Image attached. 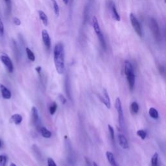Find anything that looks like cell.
Here are the masks:
<instances>
[{
  "mask_svg": "<svg viewBox=\"0 0 166 166\" xmlns=\"http://www.w3.org/2000/svg\"><path fill=\"white\" fill-rule=\"evenodd\" d=\"M40 132L41 133L42 136L45 138H50L51 137V132L47 130L46 127H40Z\"/></svg>",
  "mask_w": 166,
  "mask_h": 166,
  "instance_id": "e0dca14e",
  "label": "cell"
},
{
  "mask_svg": "<svg viewBox=\"0 0 166 166\" xmlns=\"http://www.w3.org/2000/svg\"><path fill=\"white\" fill-rule=\"evenodd\" d=\"M149 114L152 119H157L159 117L158 111H157V110L155 109V108H152V107L149 109Z\"/></svg>",
  "mask_w": 166,
  "mask_h": 166,
  "instance_id": "ac0fdd59",
  "label": "cell"
},
{
  "mask_svg": "<svg viewBox=\"0 0 166 166\" xmlns=\"http://www.w3.org/2000/svg\"><path fill=\"white\" fill-rule=\"evenodd\" d=\"M137 135L139 137H140L142 140H145L147 136V133L143 130H139V131H137Z\"/></svg>",
  "mask_w": 166,
  "mask_h": 166,
  "instance_id": "484cf974",
  "label": "cell"
},
{
  "mask_svg": "<svg viewBox=\"0 0 166 166\" xmlns=\"http://www.w3.org/2000/svg\"><path fill=\"white\" fill-rule=\"evenodd\" d=\"M101 101L103 103H104L107 109H110V106H111L110 99L109 96V93H108L106 90L105 88L103 89V99H102Z\"/></svg>",
  "mask_w": 166,
  "mask_h": 166,
  "instance_id": "7c38bea8",
  "label": "cell"
},
{
  "mask_svg": "<svg viewBox=\"0 0 166 166\" xmlns=\"http://www.w3.org/2000/svg\"><path fill=\"white\" fill-rule=\"evenodd\" d=\"M7 157L5 155H0V166H5Z\"/></svg>",
  "mask_w": 166,
  "mask_h": 166,
  "instance_id": "4316f807",
  "label": "cell"
},
{
  "mask_svg": "<svg viewBox=\"0 0 166 166\" xmlns=\"http://www.w3.org/2000/svg\"><path fill=\"white\" fill-rule=\"evenodd\" d=\"M10 166H16V165L15 164H14V163H11L10 164Z\"/></svg>",
  "mask_w": 166,
  "mask_h": 166,
  "instance_id": "e575fe53",
  "label": "cell"
},
{
  "mask_svg": "<svg viewBox=\"0 0 166 166\" xmlns=\"http://www.w3.org/2000/svg\"><path fill=\"white\" fill-rule=\"evenodd\" d=\"M118 140L120 146L122 147L123 149H129V143L127 138L123 134H119L118 135Z\"/></svg>",
  "mask_w": 166,
  "mask_h": 166,
  "instance_id": "8fae6325",
  "label": "cell"
},
{
  "mask_svg": "<svg viewBox=\"0 0 166 166\" xmlns=\"http://www.w3.org/2000/svg\"><path fill=\"white\" fill-rule=\"evenodd\" d=\"M149 26L155 40L157 42H160L161 40V34L159 29V26L158 23H157L156 20L155 18H150Z\"/></svg>",
  "mask_w": 166,
  "mask_h": 166,
  "instance_id": "5b68a950",
  "label": "cell"
},
{
  "mask_svg": "<svg viewBox=\"0 0 166 166\" xmlns=\"http://www.w3.org/2000/svg\"><path fill=\"white\" fill-rule=\"evenodd\" d=\"M130 20H131L133 29L136 31L137 34L139 36V37H142L143 34H142V29L141 25L140 24V22H139L138 20L137 19V18L133 14V13H131V14H130Z\"/></svg>",
  "mask_w": 166,
  "mask_h": 166,
  "instance_id": "8992f818",
  "label": "cell"
},
{
  "mask_svg": "<svg viewBox=\"0 0 166 166\" xmlns=\"http://www.w3.org/2000/svg\"><path fill=\"white\" fill-rule=\"evenodd\" d=\"M65 53L64 44L57 43L54 48V63L59 74H63L65 70Z\"/></svg>",
  "mask_w": 166,
  "mask_h": 166,
  "instance_id": "6da1fadb",
  "label": "cell"
},
{
  "mask_svg": "<svg viewBox=\"0 0 166 166\" xmlns=\"http://www.w3.org/2000/svg\"><path fill=\"white\" fill-rule=\"evenodd\" d=\"M0 91H1L2 97L5 99H9L11 97V92L3 84H0Z\"/></svg>",
  "mask_w": 166,
  "mask_h": 166,
  "instance_id": "30bf717a",
  "label": "cell"
},
{
  "mask_svg": "<svg viewBox=\"0 0 166 166\" xmlns=\"http://www.w3.org/2000/svg\"><path fill=\"white\" fill-rule=\"evenodd\" d=\"M92 25H93L94 31H95V33L97 34V37L99 39V42L101 45L102 47L104 49H106V44L105 42V39L104 38V36H103V34L102 33L100 26H99V23H98V20L96 16H93L92 18Z\"/></svg>",
  "mask_w": 166,
  "mask_h": 166,
  "instance_id": "3957f363",
  "label": "cell"
},
{
  "mask_svg": "<svg viewBox=\"0 0 166 166\" xmlns=\"http://www.w3.org/2000/svg\"><path fill=\"white\" fill-rule=\"evenodd\" d=\"M0 60L5 66L7 70L9 73H12L14 70V66L11 59L6 55H2L0 56Z\"/></svg>",
  "mask_w": 166,
  "mask_h": 166,
  "instance_id": "52a82bcc",
  "label": "cell"
},
{
  "mask_svg": "<svg viewBox=\"0 0 166 166\" xmlns=\"http://www.w3.org/2000/svg\"><path fill=\"white\" fill-rule=\"evenodd\" d=\"M93 166H98L96 162H93Z\"/></svg>",
  "mask_w": 166,
  "mask_h": 166,
  "instance_id": "d590c367",
  "label": "cell"
},
{
  "mask_svg": "<svg viewBox=\"0 0 166 166\" xmlns=\"http://www.w3.org/2000/svg\"><path fill=\"white\" fill-rule=\"evenodd\" d=\"M35 70H36V71H37L38 74H40V73H41V71H42V67L41 66H37V68H35Z\"/></svg>",
  "mask_w": 166,
  "mask_h": 166,
  "instance_id": "1f68e13d",
  "label": "cell"
},
{
  "mask_svg": "<svg viewBox=\"0 0 166 166\" xmlns=\"http://www.w3.org/2000/svg\"><path fill=\"white\" fill-rule=\"evenodd\" d=\"M47 165L48 166H57L55 161H54L53 159H52L51 158H49L47 159Z\"/></svg>",
  "mask_w": 166,
  "mask_h": 166,
  "instance_id": "83f0119b",
  "label": "cell"
},
{
  "mask_svg": "<svg viewBox=\"0 0 166 166\" xmlns=\"http://www.w3.org/2000/svg\"><path fill=\"white\" fill-rule=\"evenodd\" d=\"M25 51H26V53H27V55H28V59L32 62L34 61L35 60V56H34V54L33 53V52L28 47H27L25 49Z\"/></svg>",
  "mask_w": 166,
  "mask_h": 166,
  "instance_id": "7402d4cb",
  "label": "cell"
},
{
  "mask_svg": "<svg viewBox=\"0 0 166 166\" xmlns=\"http://www.w3.org/2000/svg\"><path fill=\"white\" fill-rule=\"evenodd\" d=\"M22 119H23V118H22V116L21 115L18 114H16L11 116V122L12 123H15L16 125H19L21 123Z\"/></svg>",
  "mask_w": 166,
  "mask_h": 166,
  "instance_id": "5bb4252c",
  "label": "cell"
},
{
  "mask_svg": "<svg viewBox=\"0 0 166 166\" xmlns=\"http://www.w3.org/2000/svg\"><path fill=\"white\" fill-rule=\"evenodd\" d=\"M6 5V11L8 13V15H10L12 10V2L11 0H4Z\"/></svg>",
  "mask_w": 166,
  "mask_h": 166,
  "instance_id": "603a6c76",
  "label": "cell"
},
{
  "mask_svg": "<svg viewBox=\"0 0 166 166\" xmlns=\"http://www.w3.org/2000/svg\"><path fill=\"white\" fill-rule=\"evenodd\" d=\"M159 70H160L161 73H164L165 70H164V68L162 66H159Z\"/></svg>",
  "mask_w": 166,
  "mask_h": 166,
  "instance_id": "d6a6232c",
  "label": "cell"
},
{
  "mask_svg": "<svg viewBox=\"0 0 166 166\" xmlns=\"http://www.w3.org/2000/svg\"><path fill=\"white\" fill-rule=\"evenodd\" d=\"M57 109V104L56 103V102H53L51 103V105H50V107H49V112H50L51 115H53L55 114V113L56 112Z\"/></svg>",
  "mask_w": 166,
  "mask_h": 166,
  "instance_id": "cb8c5ba5",
  "label": "cell"
},
{
  "mask_svg": "<svg viewBox=\"0 0 166 166\" xmlns=\"http://www.w3.org/2000/svg\"><path fill=\"white\" fill-rule=\"evenodd\" d=\"M51 2L53 4V9H54V12H55V15L57 16H59L60 15V8H59V5H58L56 0H51Z\"/></svg>",
  "mask_w": 166,
  "mask_h": 166,
  "instance_id": "d6986e66",
  "label": "cell"
},
{
  "mask_svg": "<svg viewBox=\"0 0 166 166\" xmlns=\"http://www.w3.org/2000/svg\"><path fill=\"white\" fill-rule=\"evenodd\" d=\"M13 22H14V24L17 25L19 26L21 25V21L19 18H14V19H13Z\"/></svg>",
  "mask_w": 166,
  "mask_h": 166,
  "instance_id": "f546056e",
  "label": "cell"
},
{
  "mask_svg": "<svg viewBox=\"0 0 166 166\" xmlns=\"http://www.w3.org/2000/svg\"><path fill=\"white\" fill-rule=\"evenodd\" d=\"M111 10H112V14L113 18L117 21H119L121 20L120 16L118 14L117 9H116V7L115 5V4L112 3V5L111 6Z\"/></svg>",
  "mask_w": 166,
  "mask_h": 166,
  "instance_id": "2e32d148",
  "label": "cell"
},
{
  "mask_svg": "<svg viewBox=\"0 0 166 166\" xmlns=\"http://www.w3.org/2000/svg\"><path fill=\"white\" fill-rule=\"evenodd\" d=\"M4 33V26H3V22L0 18V35H3Z\"/></svg>",
  "mask_w": 166,
  "mask_h": 166,
  "instance_id": "f1b7e54d",
  "label": "cell"
},
{
  "mask_svg": "<svg viewBox=\"0 0 166 166\" xmlns=\"http://www.w3.org/2000/svg\"><path fill=\"white\" fill-rule=\"evenodd\" d=\"M63 2H64V3L65 4V5H68L69 3V0H63Z\"/></svg>",
  "mask_w": 166,
  "mask_h": 166,
  "instance_id": "836d02e7",
  "label": "cell"
},
{
  "mask_svg": "<svg viewBox=\"0 0 166 166\" xmlns=\"http://www.w3.org/2000/svg\"><path fill=\"white\" fill-rule=\"evenodd\" d=\"M131 113L132 114H136L138 112L139 105L136 102L134 101L132 103V104L131 105Z\"/></svg>",
  "mask_w": 166,
  "mask_h": 166,
  "instance_id": "ffe728a7",
  "label": "cell"
},
{
  "mask_svg": "<svg viewBox=\"0 0 166 166\" xmlns=\"http://www.w3.org/2000/svg\"><path fill=\"white\" fill-rule=\"evenodd\" d=\"M125 73L127 76L129 88L131 90H132L135 84V74L132 64L128 60L125 62Z\"/></svg>",
  "mask_w": 166,
  "mask_h": 166,
  "instance_id": "7a4b0ae2",
  "label": "cell"
},
{
  "mask_svg": "<svg viewBox=\"0 0 166 166\" xmlns=\"http://www.w3.org/2000/svg\"><path fill=\"white\" fill-rule=\"evenodd\" d=\"M31 112H32V120L33 124L37 127H39L40 125V120L37 108L35 106H33L32 108V109H31Z\"/></svg>",
  "mask_w": 166,
  "mask_h": 166,
  "instance_id": "9c48e42d",
  "label": "cell"
},
{
  "mask_svg": "<svg viewBox=\"0 0 166 166\" xmlns=\"http://www.w3.org/2000/svg\"><path fill=\"white\" fill-rule=\"evenodd\" d=\"M38 16L40 19L42 20V23L45 26H47L48 25V18L44 11H38Z\"/></svg>",
  "mask_w": 166,
  "mask_h": 166,
  "instance_id": "9a60e30c",
  "label": "cell"
},
{
  "mask_svg": "<svg viewBox=\"0 0 166 166\" xmlns=\"http://www.w3.org/2000/svg\"><path fill=\"white\" fill-rule=\"evenodd\" d=\"M42 37L43 42L45 45V46H46L47 50H49L51 48V38L46 30L44 29L42 31Z\"/></svg>",
  "mask_w": 166,
  "mask_h": 166,
  "instance_id": "ba28073f",
  "label": "cell"
},
{
  "mask_svg": "<svg viewBox=\"0 0 166 166\" xmlns=\"http://www.w3.org/2000/svg\"><path fill=\"white\" fill-rule=\"evenodd\" d=\"M158 154L155 152L151 158V166H158Z\"/></svg>",
  "mask_w": 166,
  "mask_h": 166,
  "instance_id": "44dd1931",
  "label": "cell"
},
{
  "mask_svg": "<svg viewBox=\"0 0 166 166\" xmlns=\"http://www.w3.org/2000/svg\"><path fill=\"white\" fill-rule=\"evenodd\" d=\"M108 129H109V131L110 133V135L111 137V140L112 141V142L114 143L115 142V136H114V130L113 129V127L111 126L110 125H108Z\"/></svg>",
  "mask_w": 166,
  "mask_h": 166,
  "instance_id": "d4e9b609",
  "label": "cell"
},
{
  "mask_svg": "<svg viewBox=\"0 0 166 166\" xmlns=\"http://www.w3.org/2000/svg\"><path fill=\"white\" fill-rule=\"evenodd\" d=\"M59 99H60V102L62 103V104H65V103H66V98L63 96L61 95V94H60V95H59Z\"/></svg>",
  "mask_w": 166,
  "mask_h": 166,
  "instance_id": "4dcf8cb0",
  "label": "cell"
},
{
  "mask_svg": "<svg viewBox=\"0 0 166 166\" xmlns=\"http://www.w3.org/2000/svg\"><path fill=\"white\" fill-rule=\"evenodd\" d=\"M115 108L118 112V122L119 125L121 128V129H123L124 128V116H123V112L122 109V102L119 97H118L116 99V103H115Z\"/></svg>",
  "mask_w": 166,
  "mask_h": 166,
  "instance_id": "277c9868",
  "label": "cell"
},
{
  "mask_svg": "<svg viewBox=\"0 0 166 166\" xmlns=\"http://www.w3.org/2000/svg\"><path fill=\"white\" fill-rule=\"evenodd\" d=\"M106 156L108 161H109L111 166H118L112 152L110 151H107L106 152Z\"/></svg>",
  "mask_w": 166,
  "mask_h": 166,
  "instance_id": "4fadbf2b",
  "label": "cell"
},
{
  "mask_svg": "<svg viewBox=\"0 0 166 166\" xmlns=\"http://www.w3.org/2000/svg\"><path fill=\"white\" fill-rule=\"evenodd\" d=\"M2 142L1 140H0V147H2Z\"/></svg>",
  "mask_w": 166,
  "mask_h": 166,
  "instance_id": "8d00e7d4",
  "label": "cell"
}]
</instances>
